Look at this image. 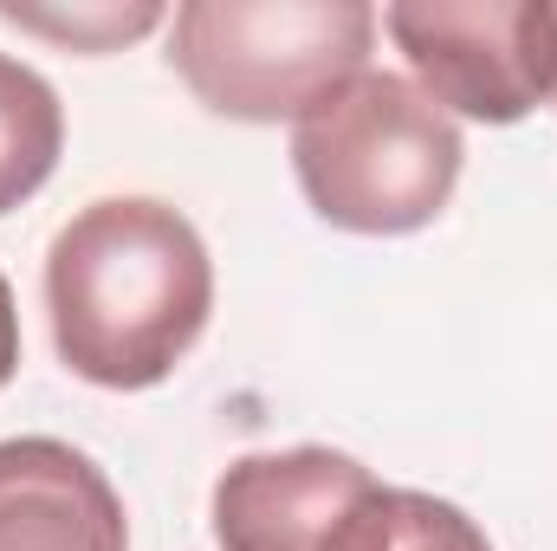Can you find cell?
<instances>
[{
  "instance_id": "obj_1",
  "label": "cell",
  "mask_w": 557,
  "mask_h": 551,
  "mask_svg": "<svg viewBox=\"0 0 557 551\" xmlns=\"http://www.w3.org/2000/svg\"><path fill=\"white\" fill-rule=\"evenodd\" d=\"M214 260L201 228L156 195H104L46 247L52 351L98 390H156L201 344Z\"/></svg>"
},
{
  "instance_id": "obj_2",
  "label": "cell",
  "mask_w": 557,
  "mask_h": 551,
  "mask_svg": "<svg viewBox=\"0 0 557 551\" xmlns=\"http://www.w3.org/2000/svg\"><path fill=\"white\" fill-rule=\"evenodd\" d=\"M460 124L396 72H357L292 124V175L337 234L396 241L447 215L460 188Z\"/></svg>"
},
{
  "instance_id": "obj_3",
  "label": "cell",
  "mask_w": 557,
  "mask_h": 551,
  "mask_svg": "<svg viewBox=\"0 0 557 551\" xmlns=\"http://www.w3.org/2000/svg\"><path fill=\"white\" fill-rule=\"evenodd\" d=\"M376 26L363 0H188L169 13V65L227 124H298L370 72Z\"/></svg>"
},
{
  "instance_id": "obj_4",
  "label": "cell",
  "mask_w": 557,
  "mask_h": 551,
  "mask_svg": "<svg viewBox=\"0 0 557 551\" xmlns=\"http://www.w3.org/2000/svg\"><path fill=\"white\" fill-rule=\"evenodd\" d=\"M376 20L447 118L519 124L557 98L552 0H396Z\"/></svg>"
},
{
  "instance_id": "obj_5",
  "label": "cell",
  "mask_w": 557,
  "mask_h": 551,
  "mask_svg": "<svg viewBox=\"0 0 557 551\" xmlns=\"http://www.w3.org/2000/svg\"><path fill=\"white\" fill-rule=\"evenodd\" d=\"M208 513L221 551H383L396 487L357 454L305 441L227 461Z\"/></svg>"
},
{
  "instance_id": "obj_6",
  "label": "cell",
  "mask_w": 557,
  "mask_h": 551,
  "mask_svg": "<svg viewBox=\"0 0 557 551\" xmlns=\"http://www.w3.org/2000/svg\"><path fill=\"white\" fill-rule=\"evenodd\" d=\"M0 551H131L104 467L59 434L0 441Z\"/></svg>"
},
{
  "instance_id": "obj_7",
  "label": "cell",
  "mask_w": 557,
  "mask_h": 551,
  "mask_svg": "<svg viewBox=\"0 0 557 551\" xmlns=\"http://www.w3.org/2000/svg\"><path fill=\"white\" fill-rule=\"evenodd\" d=\"M65 156V105L59 91L0 52V215L33 201Z\"/></svg>"
},
{
  "instance_id": "obj_8",
  "label": "cell",
  "mask_w": 557,
  "mask_h": 551,
  "mask_svg": "<svg viewBox=\"0 0 557 551\" xmlns=\"http://www.w3.org/2000/svg\"><path fill=\"white\" fill-rule=\"evenodd\" d=\"M0 20L20 26V33L65 39L72 52H111V46H124V39L156 33L169 13H162V7H72V13H33V7H7V0H0Z\"/></svg>"
},
{
  "instance_id": "obj_9",
  "label": "cell",
  "mask_w": 557,
  "mask_h": 551,
  "mask_svg": "<svg viewBox=\"0 0 557 551\" xmlns=\"http://www.w3.org/2000/svg\"><path fill=\"white\" fill-rule=\"evenodd\" d=\"M383 551H493V539H486L454 500H434V493H416V487H396V519H389Z\"/></svg>"
},
{
  "instance_id": "obj_10",
  "label": "cell",
  "mask_w": 557,
  "mask_h": 551,
  "mask_svg": "<svg viewBox=\"0 0 557 551\" xmlns=\"http://www.w3.org/2000/svg\"><path fill=\"white\" fill-rule=\"evenodd\" d=\"M13 370H20V305H13L7 273H0V390L13 383Z\"/></svg>"
}]
</instances>
